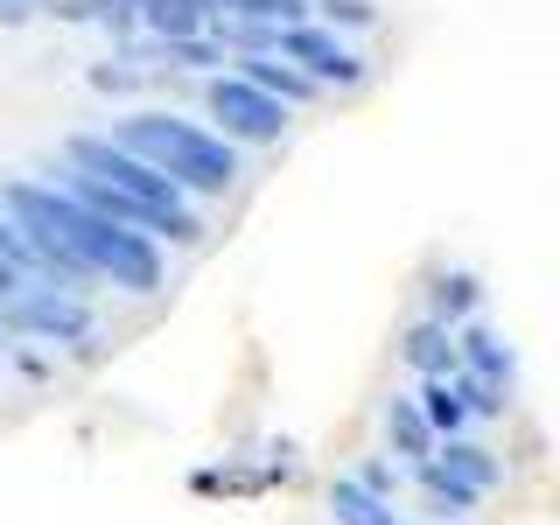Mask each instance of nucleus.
Here are the masks:
<instances>
[{
  "instance_id": "2eb2a0df",
  "label": "nucleus",
  "mask_w": 560,
  "mask_h": 525,
  "mask_svg": "<svg viewBox=\"0 0 560 525\" xmlns=\"http://www.w3.org/2000/svg\"><path fill=\"white\" fill-rule=\"evenodd\" d=\"M224 22H259V28H302L315 0H218Z\"/></svg>"
},
{
  "instance_id": "dca6fc26",
  "label": "nucleus",
  "mask_w": 560,
  "mask_h": 525,
  "mask_svg": "<svg viewBox=\"0 0 560 525\" xmlns=\"http://www.w3.org/2000/svg\"><path fill=\"white\" fill-rule=\"evenodd\" d=\"M413 407H420V420H428V428H434V442H455V428H463V420H469L448 378H428V393H420Z\"/></svg>"
},
{
  "instance_id": "9d476101",
  "label": "nucleus",
  "mask_w": 560,
  "mask_h": 525,
  "mask_svg": "<svg viewBox=\"0 0 560 525\" xmlns=\"http://www.w3.org/2000/svg\"><path fill=\"white\" fill-rule=\"evenodd\" d=\"M428 463L442 469V477L469 483V490H477V498H483V490L504 477V469H498V455H490V448H477V442H463V434H455V442H434V455H428Z\"/></svg>"
},
{
  "instance_id": "f257e3e1",
  "label": "nucleus",
  "mask_w": 560,
  "mask_h": 525,
  "mask_svg": "<svg viewBox=\"0 0 560 525\" xmlns=\"http://www.w3.org/2000/svg\"><path fill=\"white\" fill-rule=\"evenodd\" d=\"M8 197H22L35 218H43L49 232L92 267V280H113V288H127V294H154V288H162V245H154V238L92 218V210H84L78 197H63L57 183H28V175H22V183H8Z\"/></svg>"
},
{
  "instance_id": "b1692460",
  "label": "nucleus",
  "mask_w": 560,
  "mask_h": 525,
  "mask_svg": "<svg viewBox=\"0 0 560 525\" xmlns=\"http://www.w3.org/2000/svg\"><path fill=\"white\" fill-rule=\"evenodd\" d=\"M28 288V273H14V267H0V308H8L14 302V294H22Z\"/></svg>"
},
{
  "instance_id": "7ed1b4c3",
  "label": "nucleus",
  "mask_w": 560,
  "mask_h": 525,
  "mask_svg": "<svg viewBox=\"0 0 560 525\" xmlns=\"http://www.w3.org/2000/svg\"><path fill=\"white\" fill-rule=\"evenodd\" d=\"M63 168H78V175H92V183H105V189H119V197H133L140 210H154V218L168 224V245H197L203 238V218L189 210V197L168 183V175H154L140 154H127V148H113L105 133H78L63 148Z\"/></svg>"
},
{
  "instance_id": "f3484780",
  "label": "nucleus",
  "mask_w": 560,
  "mask_h": 525,
  "mask_svg": "<svg viewBox=\"0 0 560 525\" xmlns=\"http://www.w3.org/2000/svg\"><path fill=\"white\" fill-rule=\"evenodd\" d=\"M420 483H428L434 512H469V504H477V490H469V483H455V477H442L434 463H420Z\"/></svg>"
},
{
  "instance_id": "6e6552de",
  "label": "nucleus",
  "mask_w": 560,
  "mask_h": 525,
  "mask_svg": "<svg viewBox=\"0 0 560 525\" xmlns=\"http://www.w3.org/2000/svg\"><path fill=\"white\" fill-rule=\"evenodd\" d=\"M218 22V0H140V28L154 43H183V35H203Z\"/></svg>"
},
{
  "instance_id": "39448f33",
  "label": "nucleus",
  "mask_w": 560,
  "mask_h": 525,
  "mask_svg": "<svg viewBox=\"0 0 560 525\" xmlns=\"http://www.w3.org/2000/svg\"><path fill=\"white\" fill-rule=\"evenodd\" d=\"M203 105H210V119L224 127V140H280V133H288V105H273L267 92H253L238 70H218V78L203 84Z\"/></svg>"
},
{
  "instance_id": "4468645a",
  "label": "nucleus",
  "mask_w": 560,
  "mask_h": 525,
  "mask_svg": "<svg viewBox=\"0 0 560 525\" xmlns=\"http://www.w3.org/2000/svg\"><path fill=\"white\" fill-rule=\"evenodd\" d=\"M385 442H393L399 455H413V463H428V455H434V428L420 420L413 399H385Z\"/></svg>"
},
{
  "instance_id": "9b49d317",
  "label": "nucleus",
  "mask_w": 560,
  "mask_h": 525,
  "mask_svg": "<svg viewBox=\"0 0 560 525\" xmlns=\"http://www.w3.org/2000/svg\"><path fill=\"white\" fill-rule=\"evenodd\" d=\"M399 358H407L420 378H455L463 372V364H455V329H442V323H413L407 343H399Z\"/></svg>"
},
{
  "instance_id": "a211bd4d",
  "label": "nucleus",
  "mask_w": 560,
  "mask_h": 525,
  "mask_svg": "<svg viewBox=\"0 0 560 525\" xmlns=\"http://www.w3.org/2000/svg\"><path fill=\"white\" fill-rule=\"evenodd\" d=\"M315 14L329 22V35H337V28H372L378 22L372 0H315Z\"/></svg>"
},
{
  "instance_id": "4be33fe9",
  "label": "nucleus",
  "mask_w": 560,
  "mask_h": 525,
  "mask_svg": "<svg viewBox=\"0 0 560 525\" xmlns=\"http://www.w3.org/2000/svg\"><path fill=\"white\" fill-rule=\"evenodd\" d=\"M0 267H14V273H28V253H22V232L8 224V210H0Z\"/></svg>"
},
{
  "instance_id": "6ab92c4d",
  "label": "nucleus",
  "mask_w": 560,
  "mask_h": 525,
  "mask_svg": "<svg viewBox=\"0 0 560 525\" xmlns=\"http://www.w3.org/2000/svg\"><path fill=\"white\" fill-rule=\"evenodd\" d=\"M162 63H189V70H210V63H224V49L210 43V35H183V43H162Z\"/></svg>"
},
{
  "instance_id": "412c9836",
  "label": "nucleus",
  "mask_w": 560,
  "mask_h": 525,
  "mask_svg": "<svg viewBox=\"0 0 560 525\" xmlns=\"http://www.w3.org/2000/svg\"><path fill=\"white\" fill-rule=\"evenodd\" d=\"M448 385H455V399H463V413H504V393H490V385L463 378V372H455Z\"/></svg>"
},
{
  "instance_id": "f03ea898",
  "label": "nucleus",
  "mask_w": 560,
  "mask_h": 525,
  "mask_svg": "<svg viewBox=\"0 0 560 525\" xmlns=\"http://www.w3.org/2000/svg\"><path fill=\"white\" fill-rule=\"evenodd\" d=\"M105 140H113V148H127V154H140L154 175H168L183 197H224V189L238 183L232 140L189 127V119H175V113H133V119H119Z\"/></svg>"
},
{
  "instance_id": "1a4fd4ad",
  "label": "nucleus",
  "mask_w": 560,
  "mask_h": 525,
  "mask_svg": "<svg viewBox=\"0 0 560 525\" xmlns=\"http://www.w3.org/2000/svg\"><path fill=\"white\" fill-rule=\"evenodd\" d=\"M232 63H238V78L253 84V92H267L273 105H288V113H294V105H308V98H315V84H308L302 70H294V63H280V57H232Z\"/></svg>"
},
{
  "instance_id": "0eeeda50",
  "label": "nucleus",
  "mask_w": 560,
  "mask_h": 525,
  "mask_svg": "<svg viewBox=\"0 0 560 525\" xmlns=\"http://www.w3.org/2000/svg\"><path fill=\"white\" fill-rule=\"evenodd\" d=\"M455 364H463V378L490 385V393H512V378H518L512 343H504L498 329H483V323H463V329H455Z\"/></svg>"
},
{
  "instance_id": "5701e85b",
  "label": "nucleus",
  "mask_w": 560,
  "mask_h": 525,
  "mask_svg": "<svg viewBox=\"0 0 560 525\" xmlns=\"http://www.w3.org/2000/svg\"><path fill=\"white\" fill-rule=\"evenodd\" d=\"M364 490H372V498H385V504H393V490H399V469L393 463H364V477H358Z\"/></svg>"
},
{
  "instance_id": "20e7f679",
  "label": "nucleus",
  "mask_w": 560,
  "mask_h": 525,
  "mask_svg": "<svg viewBox=\"0 0 560 525\" xmlns=\"http://www.w3.org/2000/svg\"><path fill=\"white\" fill-rule=\"evenodd\" d=\"M0 329H22L35 343H63V350H84L92 343V308L63 288H22L8 308H0Z\"/></svg>"
},
{
  "instance_id": "423d86ee",
  "label": "nucleus",
  "mask_w": 560,
  "mask_h": 525,
  "mask_svg": "<svg viewBox=\"0 0 560 525\" xmlns=\"http://www.w3.org/2000/svg\"><path fill=\"white\" fill-rule=\"evenodd\" d=\"M280 63H294L302 78L315 84V92H350V84H364V57L358 49H343L329 28H315V22H302V28H288L280 35Z\"/></svg>"
},
{
  "instance_id": "ddd939ff",
  "label": "nucleus",
  "mask_w": 560,
  "mask_h": 525,
  "mask_svg": "<svg viewBox=\"0 0 560 525\" xmlns=\"http://www.w3.org/2000/svg\"><path fill=\"white\" fill-rule=\"evenodd\" d=\"M329 512H337V525H399L393 504L372 498L358 477H337V483H329Z\"/></svg>"
},
{
  "instance_id": "f8f14e48",
  "label": "nucleus",
  "mask_w": 560,
  "mask_h": 525,
  "mask_svg": "<svg viewBox=\"0 0 560 525\" xmlns=\"http://www.w3.org/2000/svg\"><path fill=\"white\" fill-rule=\"evenodd\" d=\"M477 302H483L477 273H463V267H455V273H442V280H434V315H428V323H442V329H463L469 315H477Z\"/></svg>"
},
{
  "instance_id": "aec40b11",
  "label": "nucleus",
  "mask_w": 560,
  "mask_h": 525,
  "mask_svg": "<svg viewBox=\"0 0 560 525\" xmlns=\"http://www.w3.org/2000/svg\"><path fill=\"white\" fill-rule=\"evenodd\" d=\"M140 63H92V92H140Z\"/></svg>"
}]
</instances>
